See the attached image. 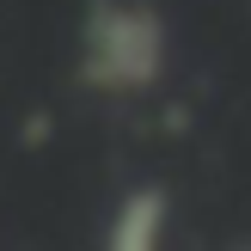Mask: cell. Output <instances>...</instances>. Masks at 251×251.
Listing matches in <instances>:
<instances>
[{"label": "cell", "instance_id": "cell-1", "mask_svg": "<svg viewBox=\"0 0 251 251\" xmlns=\"http://www.w3.org/2000/svg\"><path fill=\"white\" fill-rule=\"evenodd\" d=\"M159 61H166V31L147 6H123V0H98L86 19V86L98 92H135L153 86Z\"/></svg>", "mask_w": 251, "mask_h": 251}, {"label": "cell", "instance_id": "cell-2", "mask_svg": "<svg viewBox=\"0 0 251 251\" xmlns=\"http://www.w3.org/2000/svg\"><path fill=\"white\" fill-rule=\"evenodd\" d=\"M159 227H166V190H153V184L147 190H129L123 208H117V221H110V245H123V251L153 245Z\"/></svg>", "mask_w": 251, "mask_h": 251}]
</instances>
